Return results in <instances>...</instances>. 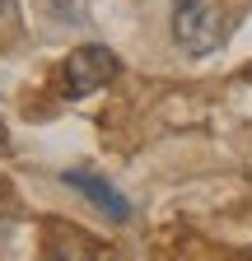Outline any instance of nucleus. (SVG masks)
Here are the masks:
<instances>
[{
	"label": "nucleus",
	"instance_id": "obj_1",
	"mask_svg": "<svg viewBox=\"0 0 252 261\" xmlns=\"http://www.w3.org/2000/svg\"><path fill=\"white\" fill-rule=\"evenodd\" d=\"M173 42L187 51V56H210L224 38V19H219V0H173Z\"/></svg>",
	"mask_w": 252,
	"mask_h": 261
},
{
	"label": "nucleus",
	"instance_id": "obj_2",
	"mask_svg": "<svg viewBox=\"0 0 252 261\" xmlns=\"http://www.w3.org/2000/svg\"><path fill=\"white\" fill-rule=\"evenodd\" d=\"M117 75V56L98 42H84L66 56V98H89Z\"/></svg>",
	"mask_w": 252,
	"mask_h": 261
},
{
	"label": "nucleus",
	"instance_id": "obj_3",
	"mask_svg": "<svg viewBox=\"0 0 252 261\" xmlns=\"http://www.w3.org/2000/svg\"><path fill=\"white\" fill-rule=\"evenodd\" d=\"M61 182H66L70 191H80L93 210H103L112 224H126V219H131V201H126V196H121L108 177L89 173V168H66V173H61Z\"/></svg>",
	"mask_w": 252,
	"mask_h": 261
},
{
	"label": "nucleus",
	"instance_id": "obj_4",
	"mask_svg": "<svg viewBox=\"0 0 252 261\" xmlns=\"http://www.w3.org/2000/svg\"><path fill=\"white\" fill-rule=\"evenodd\" d=\"M47 261H98V247H93V238H84L80 228H52Z\"/></svg>",
	"mask_w": 252,
	"mask_h": 261
},
{
	"label": "nucleus",
	"instance_id": "obj_5",
	"mask_svg": "<svg viewBox=\"0 0 252 261\" xmlns=\"http://www.w3.org/2000/svg\"><path fill=\"white\" fill-rule=\"evenodd\" d=\"M47 10L61 23H84V0H47Z\"/></svg>",
	"mask_w": 252,
	"mask_h": 261
}]
</instances>
